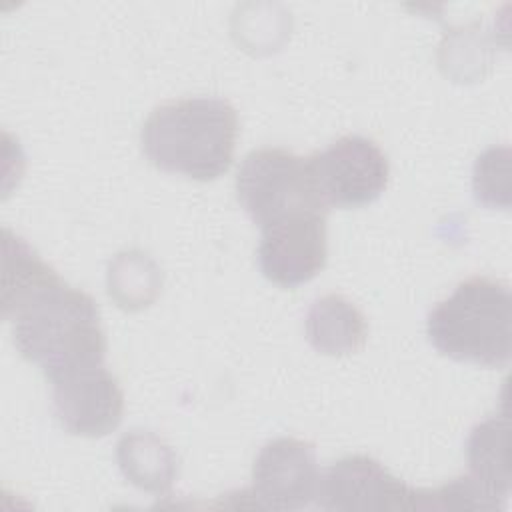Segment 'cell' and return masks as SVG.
Returning a JSON list of instances; mask_svg holds the SVG:
<instances>
[{
    "mask_svg": "<svg viewBox=\"0 0 512 512\" xmlns=\"http://www.w3.org/2000/svg\"><path fill=\"white\" fill-rule=\"evenodd\" d=\"M314 188L326 208H358L374 202L390 178L382 148L366 136H342L306 158Z\"/></svg>",
    "mask_w": 512,
    "mask_h": 512,
    "instance_id": "obj_6",
    "label": "cell"
},
{
    "mask_svg": "<svg viewBox=\"0 0 512 512\" xmlns=\"http://www.w3.org/2000/svg\"><path fill=\"white\" fill-rule=\"evenodd\" d=\"M236 138V108L210 96L156 106L140 132L142 150L156 168L200 182L216 180L230 168Z\"/></svg>",
    "mask_w": 512,
    "mask_h": 512,
    "instance_id": "obj_2",
    "label": "cell"
},
{
    "mask_svg": "<svg viewBox=\"0 0 512 512\" xmlns=\"http://www.w3.org/2000/svg\"><path fill=\"white\" fill-rule=\"evenodd\" d=\"M320 470L312 442L282 436L264 444L252 466V496L258 506L298 510L316 498Z\"/></svg>",
    "mask_w": 512,
    "mask_h": 512,
    "instance_id": "obj_7",
    "label": "cell"
},
{
    "mask_svg": "<svg viewBox=\"0 0 512 512\" xmlns=\"http://www.w3.org/2000/svg\"><path fill=\"white\" fill-rule=\"evenodd\" d=\"M260 232L258 264L270 282L294 288L312 280L324 268L328 256L326 214L292 216Z\"/></svg>",
    "mask_w": 512,
    "mask_h": 512,
    "instance_id": "obj_8",
    "label": "cell"
},
{
    "mask_svg": "<svg viewBox=\"0 0 512 512\" xmlns=\"http://www.w3.org/2000/svg\"><path fill=\"white\" fill-rule=\"evenodd\" d=\"M160 290L158 266L140 250L122 252L108 270L110 296L128 310L148 306Z\"/></svg>",
    "mask_w": 512,
    "mask_h": 512,
    "instance_id": "obj_13",
    "label": "cell"
},
{
    "mask_svg": "<svg viewBox=\"0 0 512 512\" xmlns=\"http://www.w3.org/2000/svg\"><path fill=\"white\" fill-rule=\"evenodd\" d=\"M474 198L484 206H508V148H490L474 164Z\"/></svg>",
    "mask_w": 512,
    "mask_h": 512,
    "instance_id": "obj_15",
    "label": "cell"
},
{
    "mask_svg": "<svg viewBox=\"0 0 512 512\" xmlns=\"http://www.w3.org/2000/svg\"><path fill=\"white\" fill-rule=\"evenodd\" d=\"M236 196L258 228L274 222L322 212V204L306 158L284 148L252 150L236 174Z\"/></svg>",
    "mask_w": 512,
    "mask_h": 512,
    "instance_id": "obj_4",
    "label": "cell"
},
{
    "mask_svg": "<svg viewBox=\"0 0 512 512\" xmlns=\"http://www.w3.org/2000/svg\"><path fill=\"white\" fill-rule=\"evenodd\" d=\"M470 478L502 508L510 494L508 418L490 416L476 424L466 442Z\"/></svg>",
    "mask_w": 512,
    "mask_h": 512,
    "instance_id": "obj_11",
    "label": "cell"
},
{
    "mask_svg": "<svg viewBox=\"0 0 512 512\" xmlns=\"http://www.w3.org/2000/svg\"><path fill=\"white\" fill-rule=\"evenodd\" d=\"M118 466L136 488L166 494L178 478V458L174 450L150 430H132L118 440Z\"/></svg>",
    "mask_w": 512,
    "mask_h": 512,
    "instance_id": "obj_12",
    "label": "cell"
},
{
    "mask_svg": "<svg viewBox=\"0 0 512 512\" xmlns=\"http://www.w3.org/2000/svg\"><path fill=\"white\" fill-rule=\"evenodd\" d=\"M314 500L332 512L436 510L434 490L408 486L364 454L344 456L320 474Z\"/></svg>",
    "mask_w": 512,
    "mask_h": 512,
    "instance_id": "obj_5",
    "label": "cell"
},
{
    "mask_svg": "<svg viewBox=\"0 0 512 512\" xmlns=\"http://www.w3.org/2000/svg\"><path fill=\"white\" fill-rule=\"evenodd\" d=\"M52 406L66 432L98 438L120 424L124 394L116 376L100 364L54 380Z\"/></svg>",
    "mask_w": 512,
    "mask_h": 512,
    "instance_id": "obj_9",
    "label": "cell"
},
{
    "mask_svg": "<svg viewBox=\"0 0 512 512\" xmlns=\"http://www.w3.org/2000/svg\"><path fill=\"white\" fill-rule=\"evenodd\" d=\"M2 316L12 322L20 356L40 366L50 382L104 364L106 338L98 306L60 276L2 310Z\"/></svg>",
    "mask_w": 512,
    "mask_h": 512,
    "instance_id": "obj_1",
    "label": "cell"
},
{
    "mask_svg": "<svg viewBox=\"0 0 512 512\" xmlns=\"http://www.w3.org/2000/svg\"><path fill=\"white\" fill-rule=\"evenodd\" d=\"M304 326L310 346L328 356L358 352L368 336L364 314L340 294H326L314 300Z\"/></svg>",
    "mask_w": 512,
    "mask_h": 512,
    "instance_id": "obj_10",
    "label": "cell"
},
{
    "mask_svg": "<svg viewBox=\"0 0 512 512\" xmlns=\"http://www.w3.org/2000/svg\"><path fill=\"white\" fill-rule=\"evenodd\" d=\"M56 270L48 266L34 248L20 236L4 230V284L2 310H8L38 286L56 278Z\"/></svg>",
    "mask_w": 512,
    "mask_h": 512,
    "instance_id": "obj_14",
    "label": "cell"
},
{
    "mask_svg": "<svg viewBox=\"0 0 512 512\" xmlns=\"http://www.w3.org/2000/svg\"><path fill=\"white\" fill-rule=\"evenodd\" d=\"M432 346L458 362L502 368L512 350V296L504 282L470 276L438 302L426 322Z\"/></svg>",
    "mask_w": 512,
    "mask_h": 512,
    "instance_id": "obj_3",
    "label": "cell"
}]
</instances>
